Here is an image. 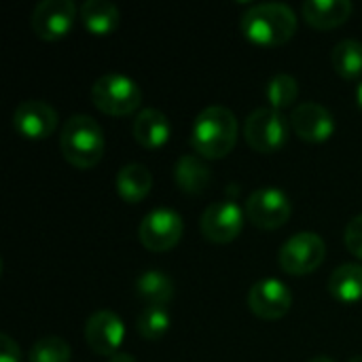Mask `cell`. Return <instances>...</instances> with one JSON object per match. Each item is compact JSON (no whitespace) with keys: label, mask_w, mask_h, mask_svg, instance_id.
Masks as SVG:
<instances>
[{"label":"cell","mask_w":362,"mask_h":362,"mask_svg":"<svg viewBox=\"0 0 362 362\" xmlns=\"http://www.w3.org/2000/svg\"><path fill=\"white\" fill-rule=\"evenodd\" d=\"M348 362H362V356H354V358H350Z\"/></svg>","instance_id":"4dcf8cb0"},{"label":"cell","mask_w":362,"mask_h":362,"mask_svg":"<svg viewBox=\"0 0 362 362\" xmlns=\"http://www.w3.org/2000/svg\"><path fill=\"white\" fill-rule=\"evenodd\" d=\"M108 362H136V358L132 354H127V352H117L115 356L108 358Z\"/></svg>","instance_id":"83f0119b"},{"label":"cell","mask_w":362,"mask_h":362,"mask_svg":"<svg viewBox=\"0 0 362 362\" xmlns=\"http://www.w3.org/2000/svg\"><path fill=\"white\" fill-rule=\"evenodd\" d=\"M238 142V119L227 106L204 108L191 127V146L204 159L227 157Z\"/></svg>","instance_id":"6da1fadb"},{"label":"cell","mask_w":362,"mask_h":362,"mask_svg":"<svg viewBox=\"0 0 362 362\" xmlns=\"http://www.w3.org/2000/svg\"><path fill=\"white\" fill-rule=\"evenodd\" d=\"M288 125L286 117L274 108H257L244 121V138L257 153H276L288 140Z\"/></svg>","instance_id":"5b68a950"},{"label":"cell","mask_w":362,"mask_h":362,"mask_svg":"<svg viewBox=\"0 0 362 362\" xmlns=\"http://www.w3.org/2000/svg\"><path fill=\"white\" fill-rule=\"evenodd\" d=\"M174 178L176 185L180 187L182 193L189 195H199L204 193L210 182H212V170L206 163L204 157L197 155H182L174 168Z\"/></svg>","instance_id":"ac0fdd59"},{"label":"cell","mask_w":362,"mask_h":362,"mask_svg":"<svg viewBox=\"0 0 362 362\" xmlns=\"http://www.w3.org/2000/svg\"><path fill=\"white\" fill-rule=\"evenodd\" d=\"M265 95H267V102H269V108L274 110H286L291 106H295L297 98H299V83L293 74H276L269 83H267V89H265Z\"/></svg>","instance_id":"603a6c76"},{"label":"cell","mask_w":362,"mask_h":362,"mask_svg":"<svg viewBox=\"0 0 362 362\" xmlns=\"http://www.w3.org/2000/svg\"><path fill=\"white\" fill-rule=\"evenodd\" d=\"M0 362H21L19 346L4 333L0 335Z\"/></svg>","instance_id":"4316f807"},{"label":"cell","mask_w":362,"mask_h":362,"mask_svg":"<svg viewBox=\"0 0 362 362\" xmlns=\"http://www.w3.org/2000/svg\"><path fill=\"white\" fill-rule=\"evenodd\" d=\"M293 132L305 142H327L335 132V119L329 108L318 102H303L291 112Z\"/></svg>","instance_id":"5bb4252c"},{"label":"cell","mask_w":362,"mask_h":362,"mask_svg":"<svg viewBox=\"0 0 362 362\" xmlns=\"http://www.w3.org/2000/svg\"><path fill=\"white\" fill-rule=\"evenodd\" d=\"M136 295L146 308H165L174 299V280L161 269H148L138 276Z\"/></svg>","instance_id":"ffe728a7"},{"label":"cell","mask_w":362,"mask_h":362,"mask_svg":"<svg viewBox=\"0 0 362 362\" xmlns=\"http://www.w3.org/2000/svg\"><path fill=\"white\" fill-rule=\"evenodd\" d=\"M123 337L125 325L110 310H100L85 322V341L98 356H115L123 344Z\"/></svg>","instance_id":"7c38bea8"},{"label":"cell","mask_w":362,"mask_h":362,"mask_svg":"<svg viewBox=\"0 0 362 362\" xmlns=\"http://www.w3.org/2000/svg\"><path fill=\"white\" fill-rule=\"evenodd\" d=\"M91 100L98 110L110 117H127L140 106L142 91L134 78L110 72L95 78V83L91 85Z\"/></svg>","instance_id":"277c9868"},{"label":"cell","mask_w":362,"mask_h":362,"mask_svg":"<svg viewBox=\"0 0 362 362\" xmlns=\"http://www.w3.org/2000/svg\"><path fill=\"white\" fill-rule=\"evenodd\" d=\"M172 327V316L168 308H144L136 320V329L142 339L146 341H159L165 337V333Z\"/></svg>","instance_id":"cb8c5ba5"},{"label":"cell","mask_w":362,"mask_h":362,"mask_svg":"<svg viewBox=\"0 0 362 362\" xmlns=\"http://www.w3.org/2000/svg\"><path fill=\"white\" fill-rule=\"evenodd\" d=\"M303 17L310 25L318 30H333L348 21L352 15L350 0H308L301 6Z\"/></svg>","instance_id":"2e32d148"},{"label":"cell","mask_w":362,"mask_h":362,"mask_svg":"<svg viewBox=\"0 0 362 362\" xmlns=\"http://www.w3.org/2000/svg\"><path fill=\"white\" fill-rule=\"evenodd\" d=\"M308 362H335L331 356H314V358H310Z\"/></svg>","instance_id":"f1b7e54d"},{"label":"cell","mask_w":362,"mask_h":362,"mask_svg":"<svg viewBox=\"0 0 362 362\" xmlns=\"http://www.w3.org/2000/svg\"><path fill=\"white\" fill-rule=\"evenodd\" d=\"M74 19L76 4L72 0H42L32 11L30 28L42 40H59L72 30Z\"/></svg>","instance_id":"9c48e42d"},{"label":"cell","mask_w":362,"mask_h":362,"mask_svg":"<svg viewBox=\"0 0 362 362\" xmlns=\"http://www.w3.org/2000/svg\"><path fill=\"white\" fill-rule=\"evenodd\" d=\"M242 227H244V212L231 199L210 204L199 218V229L204 238L214 244L233 242L242 233Z\"/></svg>","instance_id":"30bf717a"},{"label":"cell","mask_w":362,"mask_h":362,"mask_svg":"<svg viewBox=\"0 0 362 362\" xmlns=\"http://www.w3.org/2000/svg\"><path fill=\"white\" fill-rule=\"evenodd\" d=\"M327 257V244L318 233L301 231L288 238L278 255L280 267L291 276H305L316 272Z\"/></svg>","instance_id":"8992f818"},{"label":"cell","mask_w":362,"mask_h":362,"mask_svg":"<svg viewBox=\"0 0 362 362\" xmlns=\"http://www.w3.org/2000/svg\"><path fill=\"white\" fill-rule=\"evenodd\" d=\"M293 214L291 197L278 187H261L246 199V216L259 229H278Z\"/></svg>","instance_id":"52a82bcc"},{"label":"cell","mask_w":362,"mask_h":362,"mask_svg":"<svg viewBox=\"0 0 362 362\" xmlns=\"http://www.w3.org/2000/svg\"><path fill=\"white\" fill-rule=\"evenodd\" d=\"M293 293L291 288L276 278L259 280L248 293V308L261 320H280L291 312Z\"/></svg>","instance_id":"8fae6325"},{"label":"cell","mask_w":362,"mask_h":362,"mask_svg":"<svg viewBox=\"0 0 362 362\" xmlns=\"http://www.w3.org/2000/svg\"><path fill=\"white\" fill-rule=\"evenodd\" d=\"M356 102H358V106L362 108V83L356 87Z\"/></svg>","instance_id":"f546056e"},{"label":"cell","mask_w":362,"mask_h":362,"mask_svg":"<svg viewBox=\"0 0 362 362\" xmlns=\"http://www.w3.org/2000/svg\"><path fill=\"white\" fill-rule=\"evenodd\" d=\"M70 346L62 339V337H40L32 350H30V362H70Z\"/></svg>","instance_id":"d4e9b609"},{"label":"cell","mask_w":362,"mask_h":362,"mask_svg":"<svg viewBox=\"0 0 362 362\" xmlns=\"http://www.w3.org/2000/svg\"><path fill=\"white\" fill-rule=\"evenodd\" d=\"M182 229L185 223L176 210L155 208L140 223V242L153 252H165L180 242Z\"/></svg>","instance_id":"ba28073f"},{"label":"cell","mask_w":362,"mask_h":362,"mask_svg":"<svg viewBox=\"0 0 362 362\" xmlns=\"http://www.w3.org/2000/svg\"><path fill=\"white\" fill-rule=\"evenodd\" d=\"M333 68L344 78H356L362 74V42L356 38H344L333 47Z\"/></svg>","instance_id":"7402d4cb"},{"label":"cell","mask_w":362,"mask_h":362,"mask_svg":"<svg viewBox=\"0 0 362 362\" xmlns=\"http://www.w3.org/2000/svg\"><path fill=\"white\" fill-rule=\"evenodd\" d=\"M78 17L95 36H108L121 23V11L110 0H85L78 8Z\"/></svg>","instance_id":"e0dca14e"},{"label":"cell","mask_w":362,"mask_h":362,"mask_svg":"<svg viewBox=\"0 0 362 362\" xmlns=\"http://www.w3.org/2000/svg\"><path fill=\"white\" fill-rule=\"evenodd\" d=\"M134 138L144 148H159L170 140L172 125L170 119L157 108H144L136 115L132 125Z\"/></svg>","instance_id":"9a60e30c"},{"label":"cell","mask_w":362,"mask_h":362,"mask_svg":"<svg viewBox=\"0 0 362 362\" xmlns=\"http://www.w3.org/2000/svg\"><path fill=\"white\" fill-rule=\"evenodd\" d=\"M329 293L341 303H356L362 299V265H339L329 278Z\"/></svg>","instance_id":"44dd1931"},{"label":"cell","mask_w":362,"mask_h":362,"mask_svg":"<svg viewBox=\"0 0 362 362\" xmlns=\"http://www.w3.org/2000/svg\"><path fill=\"white\" fill-rule=\"evenodd\" d=\"M13 127L28 140H45L57 127V110L45 100H25L13 112Z\"/></svg>","instance_id":"4fadbf2b"},{"label":"cell","mask_w":362,"mask_h":362,"mask_svg":"<svg viewBox=\"0 0 362 362\" xmlns=\"http://www.w3.org/2000/svg\"><path fill=\"white\" fill-rule=\"evenodd\" d=\"M115 185L121 199H125L127 204H138L151 193L153 174L144 163H127L119 170Z\"/></svg>","instance_id":"d6986e66"},{"label":"cell","mask_w":362,"mask_h":362,"mask_svg":"<svg viewBox=\"0 0 362 362\" xmlns=\"http://www.w3.org/2000/svg\"><path fill=\"white\" fill-rule=\"evenodd\" d=\"M344 240H346L348 250L362 261V214L354 216V218L348 223V227H346V238H344Z\"/></svg>","instance_id":"484cf974"},{"label":"cell","mask_w":362,"mask_h":362,"mask_svg":"<svg viewBox=\"0 0 362 362\" xmlns=\"http://www.w3.org/2000/svg\"><path fill=\"white\" fill-rule=\"evenodd\" d=\"M104 132L102 125L89 117V115H72L59 136V148L64 159L78 168V170H89L100 163L104 155Z\"/></svg>","instance_id":"3957f363"},{"label":"cell","mask_w":362,"mask_h":362,"mask_svg":"<svg viewBox=\"0 0 362 362\" xmlns=\"http://www.w3.org/2000/svg\"><path fill=\"white\" fill-rule=\"evenodd\" d=\"M240 28L250 42L263 47H278L295 36L297 15L284 2H261L250 6L242 15Z\"/></svg>","instance_id":"7a4b0ae2"}]
</instances>
